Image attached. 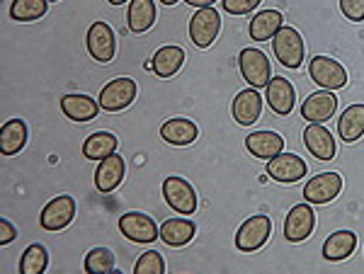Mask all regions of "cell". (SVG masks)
Listing matches in <instances>:
<instances>
[{
	"label": "cell",
	"mask_w": 364,
	"mask_h": 274,
	"mask_svg": "<svg viewBox=\"0 0 364 274\" xmlns=\"http://www.w3.org/2000/svg\"><path fill=\"white\" fill-rule=\"evenodd\" d=\"M197 136H199L197 124L192 119H185V116L168 119L161 126V138L170 146H190L197 141Z\"/></svg>",
	"instance_id": "20"
},
{
	"label": "cell",
	"mask_w": 364,
	"mask_h": 274,
	"mask_svg": "<svg viewBox=\"0 0 364 274\" xmlns=\"http://www.w3.org/2000/svg\"><path fill=\"white\" fill-rule=\"evenodd\" d=\"M161 3H163V5H168V8H170V5H175V3H180V0H161Z\"/></svg>",
	"instance_id": "38"
},
{
	"label": "cell",
	"mask_w": 364,
	"mask_h": 274,
	"mask_svg": "<svg viewBox=\"0 0 364 274\" xmlns=\"http://www.w3.org/2000/svg\"><path fill=\"white\" fill-rule=\"evenodd\" d=\"M15 238H17L15 226L10 224L8 219H0V246H8V243H13Z\"/></svg>",
	"instance_id": "36"
},
{
	"label": "cell",
	"mask_w": 364,
	"mask_h": 274,
	"mask_svg": "<svg viewBox=\"0 0 364 274\" xmlns=\"http://www.w3.org/2000/svg\"><path fill=\"white\" fill-rule=\"evenodd\" d=\"M272 51L274 58L287 68H301L304 58H306V44H304L301 34L289 25H284L272 37Z\"/></svg>",
	"instance_id": "1"
},
{
	"label": "cell",
	"mask_w": 364,
	"mask_h": 274,
	"mask_svg": "<svg viewBox=\"0 0 364 274\" xmlns=\"http://www.w3.org/2000/svg\"><path fill=\"white\" fill-rule=\"evenodd\" d=\"M100 102L92 100L90 95H66L61 100V112L73 121H92L100 112Z\"/></svg>",
	"instance_id": "24"
},
{
	"label": "cell",
	"mask_w": 364,
	"mask_h": 274,
	"mask_svg": "<svg viewBox=\"0 0 364 274\" xmlns=\"http://www.w3.org/2000/svg\"><path fill=\"white\" fill-rule=\"evenodd\" d=\"M136 100V83L132 78H114L100 90V107L105 112H122Z\"/></svg>",
	"instance_id": "8"
},
{
	"label": "cell",
	"mask_w": 364,
	"mask_h": 274,
	"mask_svg": "<svg viewBox=\"0 0 364 274\" xmlns=\"http://www.w3.org/2000/svg\"><path fill=\"white\" fill-rule=\"evenodd\" d=\"M314 226H316V214H314V209H311V204L309 202L296 204V207H291L289 214H287L284 238L289 243H301L314 233Z\"/></svg>",
	"instance_id": "12"
},
{
	"label": "cell",
	"mask_w": 364,
	"mask_h": 274,
	"mask_svg": "<svg viewBox=\"0 0 364 274\" xmlns=\"http://www.w3.org/2000/svg\"><path fill=\"white\" fill-rule=\"evenodd\" d=\"M187 5H192V8H214V3L216 0H185Z\"/></svg>",
	"instance_id": "37"
},
{
	"label": "cell",
	"mask_w": 364,
	"mask_h": 274,
	"mask_svg": "<svg viewBox=\"0 0 364 274\" xmlns=\"http://www.w3.org/2000/svg\"><path fill=\"white\" fill-rule=\"evenodd\" d=\"M119 231L122 236L129 238L132 243H154L161 238V229L156 226V221L149 217V214H141V212H127L119 217Z\"/></svg>",
	"instance_id": "6"
},
{
	"label": "cell",
	"mask_w": 364,
	"mask_h": 274,
	"mask_svg": "<svg viewBox=\"0 0 364 274\" xmlns=\"http://www.w3.org/2000/svg\"><path fill=\"white\" fill-rule=\"evenodd\" d=\"M124 172H127V165H124V158L122 155H107V158L100 160L97 170H95V187L97 192L102 194H109L119 187V182L124 180Z\"/></svg>",
	"instance_id": "16"
},
{
	"label": "cell",
	"mask_w": 364,
	"mask_h": 274,
	"mask_svg": "<svg viewBox=\"0 0 364 274\" xmlns=\"http://www.w3.org/2000/svg\"><path fill=\"white\" fill-rule=\"evenodd\" d=\"M245 148H248L250 155L260 160H269L274 155H279L284 150V138L279 136L277 131H252L248 138H245Z\"/></svg>",
	"instance_id": "19"
},
{
	"label": "cell",
	"mask_w": 364,
	"mask_h": 274,
	"mask_svg": "<svg viewBox=\"0 0 364 274\" xmlns=\"http://www.w3.org/2000/svg\"><path fill=\"white\" fill-rule=\"evenodd\" d=\"M309 75L323 90H340L348 85V71L340 61L331 56H314L309 61Z\"/></svg>",
	"instance_id": "3"
},
{
	"label": "cell",
	"mask_w": 364,
	"mask_h": 274,
	"mask_svg": "<svg viewBox=\"0 0 364 274\" xmlns=\"http://www.w3.org/2000/svg\"><path fill=\"white\" fill-rule=\"evenodd\" d=\"M163 197L180 217H192L197 212V192L185 177H168L163 182Z\"/></svg>",
	"instance_id": "7"
},
{
	"label": "cell",
	"mask_w": 364,
	"mask_h": 274,
	"mask_svg": "<svg viewBox=\"0 0 364 274\" xmlns=\"http://www.w3.org/2000/svg\"><path fill=\"white\" fill-rule=\"evenodd\" d=\"M269 236H272V219L265 214H257V217L243 221V226L238 229L236 248L240 253H255L269 241Z\"/></svg>",
	"instance_id": "4"
},
{
	"label": "cell",
	"mask_w": 364,
	"mask_h": 274,
	"mask_svg": "<svg viewBox=\"0 0 364 274\" xmlns=\"http://www.w3.org/2000/svg\"><path fill=\"white\" fill-rule=\"evenodd\" d=\"M262 114V97L255 87H248V90H240L233 100V119L238 121L240 126H250L260 119Z\"/></svg>",
	"instance_id": "18"
},
{
	"label": "cell",
	"mask_w": 364,
	"mask_h": 274,
	"mask_svg": "<svg viewBox=\"0 0 364 274\" xmlns=\"http://www.w3.org/2000/svg\"><path fill=\"white\" fill-rule=\"evenodd\" d=\"M265 90H267V104L274 114H279V116L291 114V109H294V104H296V90L289 80L282 78V75H274Z\"/></svg>",
	"instance_id": "15"
},
{
	"label": "cell",
	"mask_w": 364,
	"mask_h": 274,
	"mask_svg": "<svg viewBox=\"0 0 364 274\" xmlns=\"http://www.w3.org/2000/svg\"><path fill=\"white\" fill-rule=\"evenodd\" d=\"M109 5H122V3H129V0H107Z\"/></svg>",
	"instance_id": "39"
},
{
	"label": "cell",
	"mask_w": 364,
	"mask_h": 274,
	"mask_svg": "<svg viewBox=\"0 0 364 274\" xmlns=\"http://www.w3.org/2000/svg\"><path fill=\"white\" fill-rule=\"evenodd\" d=\"M182 63H185V51H182L180 46L170 44V46H161V49L156 51L149 68H154V73L158 78H173L182 68Z\"/></svg>",
	"instance_id": "22"
},
{
	"label": "cell",
	"mask_w": 364,
	"mask_h": 274,
	"mask_svg": "<svg viewBox=\"0 0 364 274\" xmlns=\"http://www.w3.org/2000/svg\"><path fill=\"white\" fill-rule=\"evenodd\" d=\"M156 22V3L154 0H129L127 25L134 34H144Z\"/></svg>",
	"instance_id": "26"
},
{
	"label": "cell",
	"mask_w": 364,
	"mask_h": 274,
	"mask_svg": "<svg viewBox=\"0 0 364 274\" xmlns=\"http://www.w3.org/2000/svg\"><path fill=\"white\" fill-rule=\"evenodd\" d=\"M343 190V177L338 172H318L304 187V197L309 204H331Z\"/></svg>",
	"instance_id": "13"
},
{
	"label": "cell",
	"mask_w": 364,
	"mask_h": 274,
	"mask_svg": "<svg viewBox=\"0 0 364 274\" xmlns=\"http://www.w3.org/2000/svg\"><path fill=\"white\" fill-rule=\"evenodd\" d=\"M284 27V17L279 10H260L250 20V39L252 42H272V37Z\"/></svg>",
	"instance_id": "23"
},
{
	"label": "cell",
	"mask_w": 364,
	"mask_h": 274,
	"mask_svg": "<svg viewBox=\"0 0 364 274\" xmlns=\"http://www.w3.org/2000/svg\"><path fill=\"white\" fill-rule=\"evenodd\" d=\"M114 270V255L107 248H92L85 255V272L87 274H107Z\"/></svg>",
	"instance_id": "32"
},
{
	"label": "cell",
	"mask_w": 364,
	"mask_h": 274,
	"mask_svg": "<svg viewBox=\"0 0 364 274\" xmlns=\"http://www.w3.org/2000/svg\"><path fill=\"white\" fill-rule=\"evenodd\" d=\"M163 272H166V260L156 250L141 253L136 265H134V274H163Z\"/></svg>",
	"instance_id": "33"
},
{
	"label": "cell",
	"mask_w": 364,
	"mask_h": 274,
	"mask_svg": "<svg viewBox=\"0 0 364 274\" xmlns=\"http://www.w3.org/2000/svg\"><path fill=\"white\" fill-rule=\"evenodd\" d=\"M340 13L350 22H364V0H340Z\"/></svg>",
	"instance_id": "34"
},
{
	"label": "cell",
	"mask_w": 364,
	"mask_h": 274,
	"mask_svg": "<svg viewBox=\"0 0 364 274\" xmlns=\"http://www.w3.org/2000/svg\"><path fill=\"white\" fill-rule=\"evenodd\" d=\"M87 51H90L92 61L97 63H112L117 54V37L112 27L107 22H92L87 29Z\"/></svg>",
	"instance_id": "9"
},
{
	"label": "cell",
	"mask_w": 364,
	"mask_h": 274,
	"mask_svg": "<svg viewBox=\"0 0 364 274\" xmlns=\"http://www.w3.org/2000/svg\"><path fill=\"white\" fill-rule=\"evenodd\" d=\"M27 143V124L22 119H8L0 129V153L15 155Z\"/></svg>",
	"instance_id": "28"
},
{
	"label": "cell",
	"mask_w": 364,
	"mask_h": 274,
	"mask_svg": "<svg viewBox=\"0 0 364 274\" xmlns=\"http://www.w3.org/2000/svg\"><path fill=\"white\" fill-rule=\"evenodd\" d=\"M197 226L192 219L187 217H178V219H168L166 224L161 226V241L166 243L168 248H182L195 238Z\"/></svg>",
	"instance_id": "21"
},
{
	"label": "cell",
	"mask_w": 364,
	"mask_h": 274,
	"mask_svg": "<svg viewBox=\"0 0 364 274\" xmlns=\"http://www.w3.org/2000/svg\"><path fill=\"white\" fill-rule=\"evenodd\" d=\"M304 143H306L309 153L314 155L316 160H333L336 158V138L333 133L326 129L323 124H311L304 131Z\"/></svg>",
	"instance_id": "17"
},
{
	"label": "cell",
	"mask_w": 364,
	"mask_h": 274,
	"mask_svg": "<svg viewBox=\"0 0 364 274\" xmlns=\"http://www.w3.org/2000/svg\"><path fill=\"white\" fill-rule=\"evenodd\" d=\"M338 133L345 143H355L364 136V104H350L338 119Z\"/></svg>",
	"instance_id": "27"
},
{
	"label": "cell",
	"mask_w": 364,
	"mask_h": 274,
	"mask_svg": "<svg viewBox=\"0 0 364 274\" xmlns=\"http://www.w3.org/2000/svg\"><path fill=\"white\" fill-rule=\"evenodd\" d=\"M338 109V97L333 95L331 90H321L314 92V95H309L306 100L301 104V116L311 124H323V121H328L333 114H336Z\"/></svg>",
	"instance_id": "14"
},
{
	"label": "cell",
	"mask_w": 364,
	"mask_h": 274,
	"mask_svg": "<svg viewBox=\"0 0 364 274\" xmlns=\"http://www.w3.org/2000/svg\"><path fill=\"white\" fill-rule=\"evenodd\" d=\"M221 29V15L214 8H199L190 20V39L197 49H209Z\"/></svg>",
	"instance_id": "5"
},
{
	"label": "cell",
	"mask_w": 364,
	"mask_h": 274,
	"mask_svg": "<svg viewBox=\"0 0 364 274\" xmlns=\"http://www.w3.org/2000/svg\"><path fill=\"white\" fill-rule=\"evenodd\" d=\"M119 146V138L109 131H95L92 136L85 138L83 143V155L87 160H102L107 155H112Z\"/></svg>",
	"instance_id": "29"
},
{
	"label": "cell",
	"mask_w": 364,
	"mask_h": 274,
	"mask_svg": "<svg viewBox=\"0 0 364 274\" xmlns=\"http://www.w3.org/2000/svg\"><path fill=\"white\" fill-rule=\"evenodd\" d=\"M73 217H75V199L68 194H61V197H54V199L42 209L39 224H42L44 231H63L66 226L73 224Z\"/></svg>",
	"instance_id": "10"
},
{
	"label": "cell",
	"mask_w": 364,
	"mask_h": 274,
	"mask_svg": "<svg viewBox=\"0 0 364 274\" xmlns=\"http://www.w3.org/2000/svg\"><path fill=\"white\" fill-rule=\"evenodd\" d=\"M49 10V0H13L10 17L15 22H37Z\"/></svg>",
	"instance_id": "30"
},
{
	"label": "cell",
	"mask_w": 364,
	"mask_h": 274,
	"mask_svg": "<svg viewBox=\"0 0 364 274\" xmlns=\"http://www.w3.org/2000/svg\"><path fill=\"white\" fill-rule=\"evenodd\" d=\"M306 172H309L306 160L299 158L294 153H284V150H282L279 155L267 160V175L282 185L299 182L301 177H306Z\"/></svg>",
	"instance_id": "11"
},
{
	"label": "cell",
	"mask_w": 364,
	"mask_h": 274,
	"mask_svg": "<svg viewBox=\"0 0 364 274\" xmlns=\"http://www.w3.org/2000/svg\"><path fill=\"white\" fill-rule=\"evenodd\" d=\"M357 248V236L352 231H336L323 243V258L328 262L348 260Z\"/></svg>",
	"instance_id": "25"
},
{
	"label": "cell",
	"mask_w": 364,
	"mask_h": 274,
	"mask_svg": "<svg viewBox=\"0 0 364 274\" xmlns=\"http://www.w3.org/2000/svg\"><path fill=\"white\" fill-rule=\"evenodd\" d=\"M238 66H240V75L248 80L250 87L260 90V87H267V83L272 80V66H269V58L265 51L255 49V46H248L238 54Z\"/></svg>",
	"instance_id": "2"
},
{
	"label": "cell",
	"mask_w": 364,
	"mask_h": 274,
	"mask_svg": "<svg viewBox=\"0 0 364 274\" xmlns=\"http://www.w3.org/2000/svg\"><path fill=\"white\" fill-rule=\"evenodd\" d=\"M46 267H49V253H46L44 246L34 243V246H29L25 253H22L20 274H42Z\"/></svg>",
	"instance_id": "31"
},
{
	"label": "cell",
	"mask_w": 364,
	"mask_h": 274,
	"mask_svg": "<svg viewBox=\"0 0 364 274\" xmlns=\"http://www.w3.org/2000/svg\"><path fill=\"white\" fill-rule=\"evenodd\" d=\"M262 0H224V10L228 15H248L260 5Z\"/></svg>",
	"instance_id": "35"
},
{
	"label": "cell",
	"mask_w": 364,
	"mask_h": 274,
	"mask_svg": "<svg viewBox=\"0 0 364 274\" xmlns=\"http://www.w3.org/2000/svg\"><path fill=\"white\" fill-rule=\"evenodd\" d=\"M49 3H58V0H49Z\"/></svg>",
	"instance_id": "40"
}]
</instances>
